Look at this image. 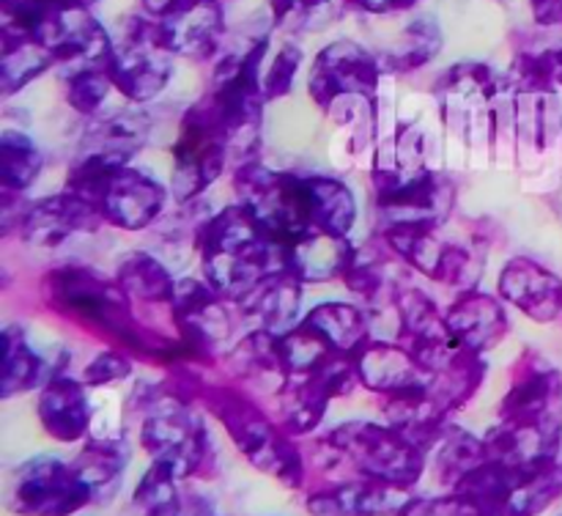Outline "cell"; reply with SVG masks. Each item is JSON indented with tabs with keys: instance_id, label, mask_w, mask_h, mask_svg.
<instances>
[{
	"instance_id": "obj_41",
	"label": "cell",
	"mask_w": 562,
	"mask_h": 516,
	"mask_svg": "<svg viewBox=\"0 0 562 516\" xmlns=\"http://www.w3.org/2000/svg\"><path fill=\"white\" fill-rule=\"evenodd\" d=\"M272 20L283 31H322L333 22V0H272Z\"/></svg>"
},
{
	"instance_id": "obj_8",
	"label": "cell",
	"mask_w": 562,
	"mask_h": 516,
	"mask_svg": "<svg viewBox=\"0 0 562 516\" xmlns=\"http://www.w3.org/2000/svg\"><path fill=\"white\" fill-rule=\"evenodd\" d=\"M234 192L236 203L280 250L313 231L305 173L278 170L258 159H247L236 165Z\"/></svg>"
},
{
	"instance_id": "obj_28",
	"label": "cell",
	"mask_w": 562,
	"mask_h": 516,
	"mask_svg": "<svg viewBox=\"0 0 562 516\" xmlns=\"http://www.w3.org/2000/svg\"><path fill=\"white\" fill-rule=\"evenodd\" d=\"M486 377H488L486 357L472 355V351H464V349H456L442 366L431 368L428 395H431L434 404H437L439 410H445L450 417H453V412L464 410V406L475 399V393L483 388Z\"/></svg>"
},
{
	"instance_id": "obj_4",
	"label": "cell",
	"mask_w": 562,
	"mask_h": 516,
	"mask_svg": "<svg viewBox=\"0 0 562 516\" xmlns=\"http://www.w3.org/2000/svg\"><path fill=\"white\" fill-rule=\"evenodd\" d=\"M192 250L201 263V278L234 307L269 274L285 269L280 247L267 239L239 203L209 214L198 228Z\"/></svg>"
},
{
	"instance_id": "obj_47",
	"label": "cell",
	"mask_w": 562,
	"mask_h": 516,
	"mask_svg": "<svg viewBox=\"0 0 562 516\" xmlns=\"http://www.w3.org/2000/svg\"><path fill=\"white\" fill-rule=\"evenodd\" d=\"M179 516H220V514L217 508H214L212 500H206L203 494H187Z\"/></svg>"
},
{
	"instance_id": "obj_5",
	"label": "cell",
	"mask_w": 562,
	"mask_h": 516,
	"mask_svg": "<svg viewBox=\"0 0 562 516\" xmlns=\"http://www.w3.org/2000/svg\"><path fill=\"white\" fill-rule=\"evenodd\" d=\"M126 410L140 417V448L151 461H165L181 481L214 475L217 453L203 420V406L179 393L170 379L137 384Z\"/></svg>"
},
{
	"instance_id": "obj_17",
	"label": "cell",
	"mask_w": 562,
	"mask_h": 516,
	"mask_svg": "<svg viewBox=\"0 0 562 516\" xmlns=\"http://www.w3.org/2000/svg\"><path fill=\"white\" fill-rule=\"evenodd\" d=\"M162 47L181 58H214L225 36L220 0H176L165 14L154 16Z\"/></svg>"
},
{
	"instance_id": "obj_24",
	"label": "cell",
	"mask_w": 562,
	"mask_h": 516,
	"mask_svg": "<svg viewBox=\"0 0 562 516\" xmlns=\"http://www.w3.org/2000/svg\"><path fill=\"white\" fill-rule=\"evenodd\" d=\"M357 245L351 236L324 234V231H311L302 239L291 242L280 250L283 267L294 274L300 283L318 285L329 280H344L351 258H355Z\"/></svg>"
},
{
	"instance_id": "obj_32",
	"label": "cell",
	"mask_w": 562,
	"mask_h": 516,
	"mask_svg": "<svg viewBox=\"0 0 562 516\" xmlns=\"http://www.w3.org/2000/svg\"><path fill=\"white\" fill-rule=\"evenodd\" d=\"M53 66H58V60L42 36L22 31V27L3 25V64H0L3 97L16 93Z\"/></svg>"
},
{
	"instance_id": "obj_42",
	"label": "cell",
	"mask_w": 562,
	"mask_h": 516,
	"mask_svg": "<svg viewBox=\"0 0 562 516\" xmlns=\"http://www.w3.org/2000/svg\"><path fill=\"white\" fill-rule=\"evenodd\" d=\"M132 373H135V357L108 346V349L99 351V355L82 368L80 379L91 390H104V388H113V384L119 382H126Z\"/></svg>"
},
{
	"instance_id": "obj_13",
	"label": "cell",
	"mask_w": 562,
	"mask_h": 516,
	"mask_svg": "<svg viewBox=\"0 0 562 516\" xmlns=\"http://www.w3.org/2000/svg\"><path fill=\"white\" fill-rule=\"evenodd\" d=\"M382 64L355 42H333L318 53L307 77V91L322 110L333 113L346 99H373Z\"/></svg>"
},
{
	"instance_id": "obj_38",
	"label": "cell",
	"mask_w": 562,
	"mask_h": 516,
	"mask_svg": "<svg viewBox=\"0 0 562 516\" xmlns=\"http://www.w3.org/2000/svg\"><path fill=\"white\" fill-rule=\"evenodd\" d=\"M80 9H88V0H3V20L5 25L42 36L55 22Z\"/></svg>"
},
{
	"instance_id": "obj_11",
	"label": "cell",
	"mask_w": 562,
	"mask_h": 516,
	"mask_svg": "<svg viewBox=\"0 0 562 516\" xmlns=\"http://www.w3.org/2000/svg\"><path fill=\"white\" fill-rule=\"evenodd\" d=\"M173 75V55L162 47L157 22L135 16L113 38L110 77L121 97L130 104H146L162 93Z\"/></svg>"
},
{
	"instance_id": "obj_26",
	"label": "cell",
	"mask_w": 562,
	"mask_h": 516,
	"mask_svg": "<svg viewBox=\"0 0 562 516\" xmlns=\"http://www.w3.org/2000/svg\"><path fill=\"white\" fill-rule=\"evenodd\" d=\"M302 324L313 329L329 349L357 357L373 340V322L357 302L327 300L313 305Z\"/></svg>"
},
{
	"instance_id": "obj_46",
	"label": "cell",
	"mask_w": 562,
	"mask_h": 516,
	"mask_svg": "<svg viewBox=\"0 0 562 516\" xmlns=\"http://www.w3.org/2000/svg\"><path fill=\"white\" fill-rule=\"evenodd\" d=\"M355 9L371 11V14H393V11H406L417 3V0H346Z\"/></svg>"
},
{
	"instance_id": "obj_44",
	"label": "cell",
	"mask_w": 562,
	"mask_h": 516,
	"mask_svg": "<svg viewBox=\"0 0 562 516\" xmlns=\"http://www.w3.org/2000/svg\"><path fill=\"white\" fill-rule=\"evenodd\" d=\"M398 516H486L475 503L448 492L439 497H412Z\"/></svg>"
},
{
	"instance_id": "obj_22",
	"label": "cell",
	"mask_w": 562,
	"mask_h": 516,
	"mask_svg": "<svg viewBox=\"0 0 562 516\" xmlns=\"http://www.w3.org/2000/svg\"><path fill=\"white\" fill-rule=\"evenodd\" d=\"M412 497L406 489L387 483L344 478L307 494L305 508L311 516H398Z\"/></svg>"
},
{
	"instance_id": "obj_9",
	"label": "cell",
	"mask_w": 562,
	"mask_h": 516,
	"mask_svg": "<svg viewBox=\"0 0 562 516\" xmlns=\"http://www.w3.org/2000/svg\"><path fill=\"white\" fill-rule=\"evenodd\" d=\"M234 159V141L223 115L203 97L184 110L179 135L170 148V198L179 206L195 203Z\"/></svg>"
},
{
	"instance_id": "obj_20",
	"label": "cell",
	"mask_w": 562,
	"mask_h": 516,
	"mask_svg": "<svg viewBox=\"0 0 562 516\" xmlns=\"http://www.w3.org/2000/svg\"><path fill=\"white\" fill-rule=\"evenodd\" d=\"M445 318L453 344L481 357L497 349L510 333L508 305L481 289L459 291V296L445 307Z\"/></svg>"
},
{
	"instance_id": "obj_19",
	"label": "cell",
	"mask_w": 562,
	"mask_h": 516,
	"mask_svg": "<svg viewBox=\"0 0 562 516\" xmlns=\"http://www.w3.org/2000/svg\"><path fill=\"white\" fill-rule=\"evenodd\" d=\"M497 296L538 324H552L562 316V278L530 256L505 261L497 278Z\"/></svg>"
},
{
	"instance_id": "obj_1",
	"label": "cell",
	"mask_w": 562,
	"mask_h": 516,
	"mask_svg": "<svg viewBox=\"0 0 562 516\" xmlns=\"http://www.w3.org/2000/svg\"><path fill=\"white\" fill-rule=\"evenodd\" d=\"M44 302L49 311L135 360L176 368L190 366L176 335L146 324L115 278L82 263H64L44 274Z\"/></svg>"
},
{
	"instance_id": "obj_7",
	"label": "cell",
	"mask_w": 562,
	"mask_h": 516,
	"mask_svg": "<svg viewBox=\"0 0 562 516\" xmlns=\"http://www.w3.org/2000/svg\"><path fill=\"white\" fill-rule=\"evenodd\" d=\"M66 190L80 192L97 206L104 225L119 231H148L165 217L170 187L135 165L77 154L66 170Z\"/></svg>"
},
{
	"instance_id": "obj_3",
	"label": "cell",
	"mask_w": 562,
	"mask_h": 516,
	"mask_svg": "<svg viewBox=\"0 0 562 516\" xmlns=\"http://www.w3.org/2000/svg\"><path fill=\"white\" fill-rule=\"evenodd\" d=\"M198 366H176L170 384L187 399L198 401L206 412H212L225 428L231 442L241 456L267 472L274 481L285 483L289 489H302L307 481V461L296 439L280 428L274 415H269L245 388L223 382H206Z\"/></svg>"
},
{
	"instance_id": "obj_35",
	"label": "cell",
	"mask_w": 562,
	"mask_h": 516,
	"mask_svg": "<svg viewBox=\"0 0 562 516\" xmlns=\"http://www.w3.org/2000/svg\"><path fill=\"white\" fill-rule=\"evenodd\" d=\"M44 170V152L20 130L0 132V192L25 195Z\"/></svg>"
},
{
	"instance_id": "obj_21",
	"label": "cell",
	"mask_w": 562,
	"mask_h": 516,
	"mask_svg": "<svg viewBox=\"0 0 562 516\" xmlns=\"http://www.w3.org/2000/svg\"><path fill=\"white\" fill-rule=\"evenodd\" d=\"M36 417L42 431L55 442H82L91 437L93 426L91 388L71 373H58L38 390Z\"/></svg>"
},
{
	"instance_id": "obj_16",
	"label": "cell",
	"mask_w": 562,
	"mask_h": 516,
	"mask_svg": "<svg viewBox=\"0 0 562 516\" xmlns=\"http://www.w3.org/2000/svg\"><path fill=\"white\" fill-rule=\"evenodd\" d=\"M69 349L55 346L53 351L36 349L22 324L9 322L0 333V399L42 390L58 373H69Z\"/></svg>"
},
{
	"instance_id": "obj_33",
	"label": "cell",
	"mask_w": 562,
	"mask_h": 516,
	"mask_svg": "<svg viewBox=\"0 0 562 516\" xmlns=\"http://www.w3.org/2000/svg\"><path fill=\"white\" fill-rule=\"evenodd\" d=\"M307 201H311L313 231L335 236H351L357 225V198L349 190V184L335 176L324 173H305Z\"/></svg>"
},
{
	"instance_id": "obj_34",
	"label": "cell",
	"mask_w": 562,
	"mask_h": 516,
	"mask_svg": "<svg viewBox=\"0 0 562 516\" xmlns=\"http://www.w3.org/2000/svg\"><path fill=\"white\" fill-rule=\"evenodd\" d=\"M486 456L488 450L483 437H475V434L467 431V428H459L450 423L448 431L442 434V439H439L431 448V453H428V464H431L439 486H445L450 492V489H453L472 467L481 464Z\"/></svg>"
},
{
	"instance_id": "obj_39",
	"label": "cell",
	"mask_w": 562,
	"mask_h": 516,
	"mask_svg": "<svg viewBox=\"0 0 562 516\" xmlns=\"http://www.w3.org/2000/svg\"><path fill=\"white\" fill-rule=\"evenodd\" d=\"M442 49V31L431 16H420L404 31V38L398 47L387 55L390 69L393 71H412L426 66L434 55Z\"/></svg>"
},
{
	"instance_id": "obj_40",
	"label": "cell",
	"mask_w": 562,
	"mask_h": 516,
	"mask_svg": "<svg viewBox=\"0 0 562 516\" xmlns=\"http://www.w3.org/2000/svg\"><path fill=\"white\" fill-rule=\"evenodd\" d=\"M66 82V102L75 113L93 119L102 113L104 102H108L110 91H113V77L110 69H80L64 75Z\"/></svg>"
},
{
	"instance_id": "obj_18",
	"label": "cell",
	"mask_w": 562,
	"mask_h": 516,
	"mask_svg": "<svg viewBox=\"0 0 562 516\" xmlns=\"http://www.w3.org/2000/svg\"><path fill=\"white\" fill-rule=\"evenodd\" d=\"M357 371L362 388L379 395L382 404L423 393L431 379V371L406 346L390 338H373L357 355Z\"/></svg>"
},
{
	"instance_id": "obj_2",
	"label": "cell",
	"mask_w": 562,
	"mask_h": 516,
	"mask_svg": "<svg viewBox=\"0 0 562 516\" xmlns=\"http://www.w3.org/2000/svg\"><path fill=\"white\" fill-rule=\"evenodd\" d=\"M483 442L488 456L508 464L562 456V373L538 351L519 357Z\"/></svg>"
},
{
	"instance_id": "obj_25",
	"label": "cell",
	"mask_w": 562,
	"mask_h": 516,
	"mask_svg": "<svg viewBox=\"0 0 562 516\" xmlns=\"http://www.w3.org/2000/svg\"><path fill=\"white\" fill-rule=\"evenodd\" d=\"M302 291H305V283H300L289 269H278L236 307L241 316L256 324V329L283 335L300 324Z\"/></svg>"
},
{
	"instance_id": "obj_36",
	"label": "cell",
	"mask_w": 562,
	"mask_h": 516,
	"mask_svg": "<svg viewBox=\"0 0 562 516\" xmlns=\"http://www.w3.org/2000/svg\"><path fill=\"white\" fill-rule=\"evenodd\" d=\"M562 497V456L519 464L510 516H541Z\"/></svg>"
},
{
	"instance_id": "obj_27",
	"label": "cell",
	"mask_w": 562,
	"mask_h": 516,
	"mask_svg": "<svg viewBox=\"0 0 562 516\" xmlns=\"http://www.w3.org/2000/svg\"><path fill=\"white\" fill-rule=\"evenodd\" d=\"M115 283L121 285V291L130 296L135 311L140 313L143 307H168L170 311L179 280L170 274V269L154 253L132 250L115 267Z\"/></svg>"
},
{
	"instance_id": "obj_30",
	"label": "cell",
	"mask_w": 562,
	"mask_h": 516,
	"mask_svg": "<svg viewBox=\"0 0 562 516\" xmlns=\"http://www.w3.org/2000/svg\"><path fill=\"white\" fill-rule=\"evenodd\" d=\"M329 404H333V399L316 379H285L283 388L274 393V420L294 439L311 437L327 417Z\"/></svg>"
},
{
	"instance_id": "obj_31",
	"label": "cell",
	"mask_w": 562,
	"mask_h": 516,
	"mask_svg": "<svg viewBox=\"0 0 562 516\" xmlns=\"http://www.w3.org/2000/svg\"><path fill=\"white\" fill-rule=\"evenodd\" d=\"M71 461L82 472V478L91 483L93 503H108L119 494L121 483H124V472L130 467L132 453L126 437H88V442Z\"/></svg>"
},
{
	"instance_id": "obj_6",
	"label": "cell",
	"mask_w": 562,
	"mask_h": 516,
	"mask_svg": "<svg viewBox=\"0 0 562 516\" xmlns=\"http://www.w3.org/2000/svg\"><path fill=\"white\" fill-rule=\"evenodd\" d=\"M316 461L329 472H346V478L387 483L412 492L428 470V450L412 442L390 423L346 420L313 439ZM344 481V478H340Z\"/></svg>"
},
{
	"instance_id": "obj_15",
	"label": "cell",
	"mask_w": 562,
	"mask_h": 516,
	"mask_svg": "<svg viewBox=\"0 0 562 516\" xmlns=\"http://www.w3.org/2000/svg\"><path fill=\"white\" fill-rule=\"evenodd\" d=\"M393 313L395 333L390 340H398L401 346H406L428 371L442 366L459 349L450 338L445 311L420 285H401L393 300Z\"/></svg>"
},
{
	"instance_id": "obj_14",
	"label": "cell",
	"mask_w": 562,
	"mask_h": 516,
	"mask_svg": "<svg viewBox=\"0 0 562 516\" xmlns=\"http://www.w3.org/2000/svg\"><path fill=\"white\" fill-rule=\"evenodd\" d=\"M97 206L75 190H60L53 195L27 201L16 234L25 245L38 250H55L77 234H97L102 228Z\"/></svg>"
},
{
	"instance_id": "obj_29",
	"label": "cell",
	"mask_w": 562,
	"mask_h": 516,
	"mask_svg": "<svg viewBox=\"0 0 562 516\" xmlns=\"http://www.w3.org/2000/svg\"><path fill=\"white\" fill-rule=\"evenodd\" d=\"M225 371L239 382H272L274 393L283 388L285 368L280 355V335L256 329L241 335L223 357Z\"/></svg>"
},
{
	"instance_id": "obj_12",
	"label": "cell",
	"mask_w": 562,
	"mask_h": 516,
	"mask_svg": "<svg viewBox=\"0 0 562 516\" xmlns=\"http://www.w3.org/2000/svg\"><path fill=\"white\" fill-rule=\"evenodd\" d=\"M168 316L187 362L198 368L212 366L220 344L234 333L231 302H225L203 278H179Z\"/></svg>"
},
{
	"instance_id": "obj_45",
	"label": "cell",
	"mask_w": 562,
	"mask_h": 516,
	"mask_svg": "<svg viewBox=\"0 0 562 516\" xmlns=\"http://www.w3.org/2000/svg\"><path fill=\"white\" fill-rule=\"evenodd\" d=\"M536 22L552 31H562V0H530Z\"/></svg>"
},
{
	"instance_id": "obj_10",
	"label": "cell",
	"mask_w": 562,
	"mask_h": 516,
	"mask_svg": "<svg viewBox=\"0 0 562 516\" xmlns=\"http://www.w3.org/2000/svg\"><path fill=\"white\" fill-rule=\"evenodd\" d=\"M93 505L91 483L75 461L38 453L22 461L5 486V508L16 516H75Z\"/></svg>"
},
{
	"instance_id": "obj_37",
	"label": "cell",
	"mask_w": 562,
	"mask_h": 516,
	"mask_svg": "<svg viewBox=\"0 0 562 516\" xmlns=\"http://www.w3.org/2000/svg\"><path fill=\"white\" fill-rule=\"evenodd\" d=\"M181 478L165 461H151L132 494L135 516H179L187 494L179 489Z\"/></svg>"
},
{
	"instance_id": "obj_23",
	"label": "cell",
	"mask_w": 562,
	"mask_h": 516,
	"mask_svg": "<svg viewBox=\"0 0 562 516\" xmlns=\"http://www.w3.org/2000/svg\"><path fill=\"white\" fill-rule=\"evenodd\" d=\"M151 137V119L140 108H115L88 119L80 137V152L86 157L108 159L115 165H132V159L146 148Z\"/></svg>"
},
{
	"instance_id": "obj_43",
	"label": "cell",
	"mask_w": 562,
	"mask_h": 516,
	"mask_svg": "<svg viewBox=\"0 0 562 516\" xmlns=\"http://www.w3.org/2000/svg\"><path fill=\"white\" fill-rule=\"evenodd\" d=\"M300 64H302L300 47H294V44H283V47L278 49V55H274V58L269 60L267 69H263V99H267V102H274V99L291 93V86H294V77H296V69H300Z\"/></svg>"
}]
</instances>
